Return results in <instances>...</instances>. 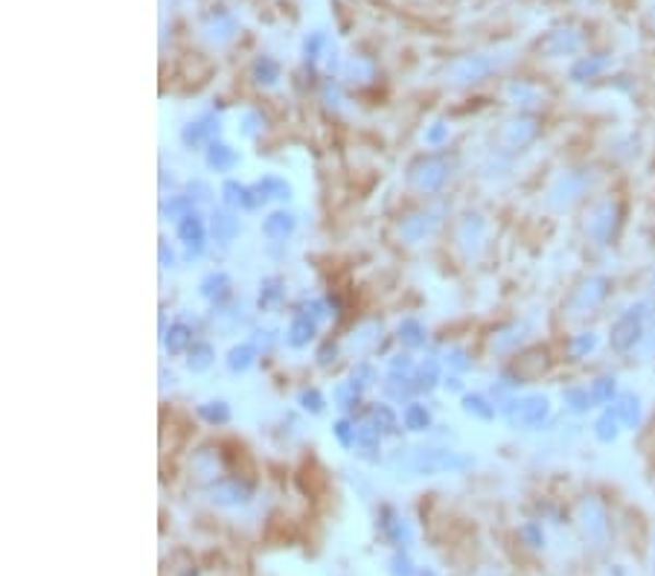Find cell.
<instances>
[{"label":"cell","instance_id":"1","mask_svg":"<svg viewBox=\"0 0 655 576\" xmlns=\"http://www.w3.org/2000/svg\"><path fill=\"white\" fill-rule=\"evenodd\" d=\"M623 221V209L615 199H597L592 207L585 209L583 233L592 244H611V239L618 236V227Z\"/></svg>","mask_w":655,"mask_h":576},{"label":"cell","instance_id":"10","mask_svg":"<svg viewBox=\"0 0 655 576\" xmlns=\"http://www.w3.org/2000/svg\"><path fill=\"white\" fill-rule=\"evenodd\" d=\"M635 356L641 358V361H655V317H653V321H650V326H646L644 340L638 344Z\"/></svg>","mask_w":655,"mask_h":576},{"label":"cell","instance_id":"4","mask_svg":"<svg viewBox=\"0 0 655 576\" xmlns=\"http://www.w3.org/2000/svg\"><path fill=\"white\" fill-rule=\"evenodd\" d=\"M510 419H513V425L522 428H539L550 413V405L545 396H524V399L510 401V408H507Z\"/></svg>","mask_w":655,"mask_h":576},{"label":"cell","instance_id":"9","mask_svg":"<svg viewBox=\"0 0 655 576\" xmlns=\"http://www.w3.org/2000/svg\"><path fill=\"white\" fill-rule=\"evenodd\" d=\"M594 347H597V335H594V332H580V335H574L571 344H568V349H571V356L574 358L588 356Z\"/></svg>","mask_w":655,"mask_h":576},{"label":"cell","instance_id":"3","mask_svg":"<svg viewBox=\"0 0 655 576\" xmlns=\"http://www.w3.org/2000/svg\"><path fill=\"white\" fill-rule=\"evenodd\" d=\"M592 192V175L588 172H565L559 175V181L550 190V204L557 209L574 207L576 201L585 199Z\"/></svg>","mask_w":655,"mask_h":576},{"label":"cell","instance_id":"11","mask_svg":"<svg viewBox=\"0 0 655 576\" xmlns=\"http://www.w3.org/2000/svg\"><path fill=\"white\" fill-rule=\"evenodd\" d=\"M650 297L655 300V265H653V274H650Z\"/></svg>","mask_w":655,"mask_h":576},{"label":"cell","instance_id":"7","mask_svg":"<svg viewBox=\"0 0 655 576\" xmlns=\"http://www.w3.org/2000/svg\"><path fill=\"white\" fill-rule=\"evenodd\" d=\"M620 428L623 425H620L618 413H615L611 408H606L600 417H597V422H594V436H597L600 443H615L620 434Z\"/></svg>","mask_w":655,"mask_h":576},{"label":"cell","instance_id":"5","mask_svg":"<svg viewBox=\"0 0 655 576\" xmlns=\"http://www.w3.org/2000/svg\"><path fill=\"white\" fill-rule=\"evenodd\" d=\"M615 413H618L620 425L629 428V431H635L641 425V417H644V405H641V396L635 393H620L618 399L609 405Z\"/></svg>","mask_w":655,"mask_h":576},{"label":"cell","instance_id":"2","mask_svg":"<svg viewBox=\"0 0 655 576\" xmlns=\"http://www.w3.org/2000/svg\"><path fill=\"white\" fill-rule=\"evenodd\" d=\"M609 291V279L592 274V277H585L583 283H576L571 297H568V309H571V314H576V317H585V314H592L594 309H600V305L606 303Z\"/></svg>","mask_w":655,"mask_h":576},{"label":"cell","instance_id":"8","mask_svg":"<svg viewBox=\"0 0 655 576\" xmlns=\"http://www.w3.org/2000/svg\"><path fill=\"white\" fill-rule=\"evenodd\" d=\"M562 405H565L568 410H574V413H585V410L597 408L588 384H583V387H568V391L562 393Z\"/></svg>","mask_w":655,"mask_h":576},{"label":"cell","instance_id":"6","mask_svg":"<svg viewBox=\"0 0 655 576\" xmlns=\"http://www.w3.org/2000/svg\"><path fill=\"white\" fill-rule=\"evenodd\" d=\"M504 134H507V146L522 148L536 140V134H539V125H536L533 120H519V122H510V125L504 129Z\"/></svg>","mask_w":655,"mask_h":576}]
</instances>
